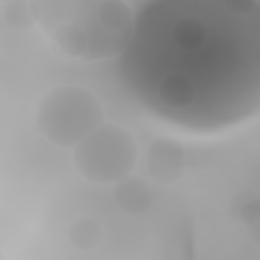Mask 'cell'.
<instances>
[{
    "instance_id": "cell-2",
    "label": "cell",
    "mask_w": 260,
    "mask_h": 260,
    "mask_svg": "<svg viewBox=\"0 0 260 260\" xmlns=\"http://www.w3.org/2000/svg\"><path fill=\"white\" fill-rule=\"evenodd\" d=\"M176 42L184 48H197L205 38L203 26L195 20H185L174 29Z\"/></svg>"
},
{
    "instance_id": "cell-3",
    "label": "cell",
    "mask_w": 260,
    "mask_h": 260,
    "mask_svg": "<svg viewBox=\"0 0 260 260\" xmlns=\"http://www.w3.org/2000/svg\"><path fill=\"white\" fill-rule=\"evenodd\" d=\"M81 223V222H80ZM85 222L81 225H76L72 228L70 233V239L72 245L79 249H90L94 247L98 243V233L95 228L84 226Z\"/></svg>"
},
{
    "instance_id": "cell-1",
    "label": "cell",
    "mask_w": 260,
    "mask_h": 260,
    "mask_svg": "<svg viewBox=\"0 0 260 260\" xmlns=\"http://www.w3.org/2000/svg\"><path fill=\"white\" fill-rule=\"evenodd\" d=\"M192 95L191 83L181 76L169 77L160 87V96L168 105L183 106L192 99Z\"/></svg>"
}]
</instances>
